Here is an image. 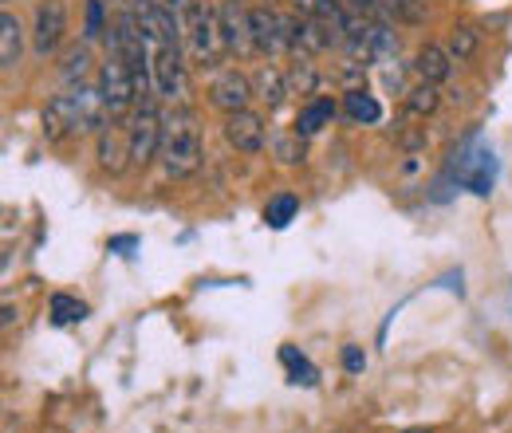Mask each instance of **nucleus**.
<instances>
[{"instance_id": "1", "label": "nucleus", "mask_w": 512, "mask_h": 433, "mask_svg": "<svg viewBox=\"0 0 512 433\" xmlns=\"http://www.w3.org/2000/svg\"><path fill=\"white\" fill-rule=\"evenodd\" d=\"M107 119V103L99 95V87H71L67 95H56L48 107H44V134L48 138H67V134H95L103 130Z\"/></svg>"}, {"instance_id": "2", "label": "nucleus", "mask_w": 512, "mask_h": 433, "mask_svg": "<svg viewBox=\"0 0 512 433\" xmlns=\"http://www.w3.org/2000/svg\"><path fill=\"white\" fill-rule=\"evenodd\" d=\"M162 170L166 178H190L201 166V126L190 107H178L162 119Z\"/></svg>"}, {"instance_id": "3", "label": "nucleus", "mask_w": 512, "mask_h": 433, "mask_svg": "<svg viewBox=\"0 0 512 433\" xmlns=\"http://www.w3.org/2000/svg\"><path fill=\"white\" fill-rule=\"evenodd\" d=\"M182 40H186L190 56L201 63V67H217V63L229 56L225 36H221V20H217V12L205 8V4L193 12V20L182 28Z\"/></svg>"}, {"instance_id": "4", "label": "nucleus", "mask_w": 512, "mask_h": 433, "mask_svg": "<svg viewBox=\"0 0 512 433\" xmlns=\"http://www.w3.org/2000/svg\"><path fill=\"white\" fill-rule=\"evenodd\" d=\"M127 138H130V166H142L146 170L158 158V150H162V115H158V107L150 99H142L134 107V115H130L127 123Z\"/></svg>"}, {"instance_id": "5", "label": "nucleus", "mask_w": 512, "mask_h": 433, "mask_svg": "<svg viewBox=\"0 0 512 433\" xmlns=\"http://www.w3.org/2000/svg\"><path fill=\"white\" fill-rule=\"evenodd\" d=\"M146 52H150V79H154V95H162V99H182V91H186V67H182V52H178V44L150 40V44H146Z\"/></svg>"}, {"instance_id": "6", "label": "nucleus", "mask_w": 512, "mask_h": 433, "mask_svg": "<svg viewBox=\"0 0 512 433\" xmlns=\"http://www.w3.org/2000/svg\"><path fill=\"white\" fill-rule=\"evenodd\" d=\"M99 95H103L111 119L127 115L130 107H134V99H142L138 95V83H134V71L119 56H107V63L99 67Z\"/></svg>"}, {"instance_id": "7", "label": "nucleus", "mask_w": 512, "mask_h": 433, "mask_svg": "<svg viewBox=\"0 0 512 433\" xmlns=\"http://www.w3.org/2000/svg\"><path fill=\"white\" fill-rule=\"evenodd\" d=\"M457 182L477 193V197H489L493 193V182H497V158L489 146L481 142H469L461 154H457Z\"/></svg>"}, {"instance_id": "8", "label": "nucleus", "mask_w": 512, "mask_h": 433, "mask_svg": "<svg viewBox=\"0 0 512 433\" xmlns=\"http://www.w3.org/2000/svg\"><path fill=\"white\" fill-rule=\"evenodd\" d=\"M67 32V8L64 0H40L36 4V24H32V48L40 56H52L60 48Z\"/></svg>"}, {"instance_id": "9", "label": "nucleus", "mask_w": 512, "mask_h": 433, "mask_svg": "<svg viewBox=\"0 0 512 433\" xmlns=\"http://www.w3.org/2000/svg\"><path fill=\"white\" fill-rule=\"evenodd\" d=\"M253 95H256L253 79H249V75H241V71H221V75L209 83V103H213L217 111H225V115L245 111Z\"/></svg>"}, {"instance_id": "10", "label": "nucleus", "mask_w": 512, "mask_h": 433, "mask_svg": "<svg viewBox=\"0 0 512 433\" xmlns=\"http://www.w3.org/2000/svg\"><path fill=\"white\" fill-rule=\"evenodd\" d=\"M249 28H253V48L260 56H276L288 48L284 16H276L272 8H249Z\"/></svg>"}, {"instance_id": "11", "label": "nucleus", "mask_w": 512, "mask_h": 433, "mask_svg": "<svg viewBox=\"0 0 512 433\" xmlns=\"http://www.w3.org/2000/svg\"><path fill=\"white\" fill-rule=\"evenodd\" d=\"M225 138L241 154H260L264 150V119L256 111H249V107L233 111V115H225Z\"/></svg>"}, {"instance_id": "12", "label": "nucleus", "mask_w": 512, "mask_h": 433, "mask_svg": "<svg viewBox=\"0 0 512 433\" xmlns=\"http://www.w3.org/2000/svg\"><path fill=\"white\" fill-rule=\"evenodd\" d=\"M217 20H221V36H225V48L237 52V56H249L253 48V28H249V12L237 8V0H225L217 8Z\"/></svg>"}, {"instance_id": "13", "label": "nucleus", "mask_w": 512, "mask_h": 433, "mask_svg": "<svg viewBox=\"0 0 512 433\" xmlns=\"http://www.w3.org/2000/svg\"><path fill=\"white\" fill-rule=\"evenodd\" d=\"M130 162V138H127V126L111 123L99 130V166L107 174H123Z\"/></svg>"}, {"instance_id": "14", "label": "nucleus", "mask_w": 512, "mask_h": 433, "mask_svg": "<svg viewBox=\"0 0 512 433\" xmlns=\"http://www.w3.org/2000/svg\"><path fill=\"white\" fill-rule=\"evenodd\" d=\"M331 119H335V103L320 95V99H312V103L296 115V130H292V134H296V138H312V134H320Z\"/></svg>"}, {"instance_id": "15", "label": "nucleus", "mask_w": 512, "mask_h": 433, "mask_svg": "<svg viewBox=\"0 0 512 433\" xmlns=\"http://www.w3.org/2000/svg\"><path fill=\"white\" fill-rule=\"evenodd\" d=\"M343 107H347V115H351L355 123L375 126L379 119H383V103H379L375 95H367L363 87H351V91H347V99H343Z\"/></svg>"}, {"instance_id": "16", "label": "nucleus", "mask_w": 512, "mask_h": 433, "mask_svg": "<svg viewBox=\"0 0 512 433\" xmlns=\"http://www.w3.org/2000/svg\"><path fill=\"white\" fill-rule=\"evenodd\" d=\"M253 91L268 103V107H280L284 95H288V75H280L276 67H260L253 79Z\"/></svg>"}, {"instance_id": "17", "label": "nucleus", "mask_w": 512, "mask_h": 433, "mask_svg": "<svg viewBox=\"0 0 512 433\" xmlns=\"http://www.w3.org/2000/svg\"><path fill=\"white\" fill-rule=\"evenodd\" d=\"M414 71H418L426 83H442V79H449V52H442L438 44H426V48L418 52V60H414Z\"/></svg>"}, {"instance_id": "18", "label": "nucleus", "mask_w": 512, "mask_h": 433, "mask_svg": "<svg viewBox=\"0 0 512 433\" xmlns=\"http://www.w3.org/2000/svg\"><path fill=\"white\" fill-rule=\"evenodd\" d=\"M280 363H284V371H288V378H292L296 386H316V382H320V371H316L292 343L280 347Z\"/></svg>"}, {"instance_id": "19", "label": "nucleus", "mask_w": 512, "mask_h": 433, "mask_svg": "<svg viewBox=\"0 0 512 433\" xmlns=\"http://www.w3.org/2000/svg\"><path fill=\"white\" fill-rule=\"evenodd\" d=\"M20 63V24L12 12L0 16V67H16Z\"/></svg>"}, {"instance_id": "20", "label": "nucleus", "mask_w": 512, "mask_h": 433, "mask_svg": "<svg viewBox=\"0 0 512 433\" xmlns=\"http://www.w3.org/2000/svg\"><path fill=\"white\" fill-rule=\"evenodd\" d=\"M296 213H300V201H296L292 193H280V197H272V201H268V209H264V221H268L272 229H288Z\"/></svg>"}, {"instance_id": "21", "label": "nucleus", "mask_w": 512, "mask_h": 433, "mask_svg": "<svg viewBox=\"0 0 512 433\" xmlns=\"http://www.w3.org/2000/svg\"><path fill=\"white\" fill-rule=\"evenodd\" d=\"M83 319H87V304H79L75 296H64V292L52 296V323L67 327V323H83Z\"/></svg>"}, {"instance_id": "22", "label": "nucleus", "mask_w": 512, "mask_h": 433, "mask_svg": "<svg viewBox=\"0 0 512 433\" xmlns=\"http://www.w3.org/2000/svg\"><path fill=\"white\" fill-rule=\"evenodd\" d=\"M406 107H410V115H434L438 111V87L422 79L414 91H406Z\"/></svg>"}, {"instance_id": "23", "label": "nucleus", "mask_w": 512, "mask_h": 433, "mask_svg": "<svg viewBox=\"0 0 512 433\" xmlns=\"http://www.w3.org/2000/svg\"><path fill=\"white\" fill-rule=\"evenodd\" d=\"M87 71H91V52L79 44V48H71V52L64 56V79L71 83V87H79Z\"/></svg>"}, {"instance_id": "24", "label": "nucleus", "mask_w": 512, "mask_h": 433, "mask_svg": "<svg viewBox=\"0 0 512 433\" xmlns=\"http://www.w3.org/2000/svg\"><path fill=\"white\" fill-rule=\"evenodd\" d=\"M477 52V32L473 28H453L449 32V56L461 63V60H473Z\"/></svg>"}, {"instance_id": "25", "label": "nucleus", "mask_w": 512, "mask_h": 433, "mask_svg": "<svg viewBox=\"0 0 512 433\" xmlns=\"http://www.w3.org/2000/svg\"><path fill=\"white\" fill-rule=\"evenodd\" d=\"M107 24H103V0H87V20H83V36L87 40H107Z\"/></svg>"}, {"instance_id": "26", "label": "nucleus", "mask_w": 512, "mask_h": 433, "mask_svg": "<svg viewBox=\"0 0 512 433\" xmlns=\"http://www.w3.org/2000/svg\"><path fill=\"white\" fill-rule=\"evenodd\" d=\"M316 83H320V75H316V67H312V63H300V67H292V71H288V87H300V95H312V91H316Z\"/></svg>"}, {"instance_id": "27", "label": "nucleus", "mask_w": 512, "mask_h": 433, "mask_svg": "<svg viewBox=\"0 0 512 433\" xmlns=\"http://www.w3.org/2000/svg\"><path fill=\"white\" fill-rule=\"evenodd\" d=\"M343 367L351 374H359L363 367H367V359H363V351L359 347H343Z\"/></svg>"}, {"instance_id": "28", "label": "nucleus", "mask_w": 512, "mask_h": 433, "mask_svg": "<svg viewBox=\"0 0 512 433\" xmlns=\"http://www.w3.org/2000/svg\"><path fill=\"white\" fill-rule=\"evenodd\" d=\"M138 245V237H111V248L115 252H123V248H134Z\"/></svg>"}, {"instance_id": "29", "label": "nucleus", "mask_w": 512, "mask_h": 433, "mask_svg": "<svg viewBox=\"0 0 512 433\" xmlns=\"http://www.w3.org/2000/svg\"><path fill=\"white\" fill-rule=\"evenodd\" d=\"M406 433H426V430H406Z\"/></svg>"}]
</instances>
